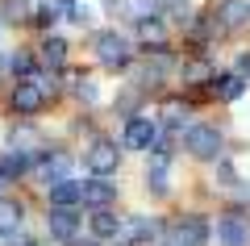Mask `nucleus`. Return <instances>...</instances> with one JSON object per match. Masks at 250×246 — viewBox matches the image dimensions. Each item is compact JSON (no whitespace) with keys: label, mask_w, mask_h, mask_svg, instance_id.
I'll return each instance as SVG.
<instances>
[{"label":"nucleus","mask_w":250,"mask_h":246,"mask_svg":"<svg viewBox=\"0 0 250 246\" xmlns=\"http://www.w3.org/2000/svg\"><path fill=\"white\" fill-rule=\"evenodd\" d=\"M75 246H100V238H88V242H75Z\"/></svg>","instance_id":"nucleus-29"},{"label":"nucleus","mask_w":250,"mask_h":246,"mask_svg":"<svg viewBox=\"0 0 250 246\" xmlns=\"http://www.w3.org/2000/svg\"><path fill=\"white\" fill-rule=\"evenodd\" d=\"M34 21H38V25H54V21H59V9H54V0H50V4H46L42 13H38Z\"/></svg>","instance_id":"nucleus-25"},{"label":"nucleus","mask_w":250,"mask_h":246,"mask_svg":"<svg viewBox=\"0 0 250 246\" xmlns=\"http://www.w3.org/2000/svg\"><path fill=\"white\" fill-rule=\"evenodd\" d=\"M179 75H184V84H208L217 71L208 59H188V63H179Z\"/></svg>","instance_id":"nucleus-13"},{"label":"nucleus","mask_w":250,"mask_h":246,"mask_svg":"<svg viewBox=\"0 0 250 246\" xmlns=\"http://www.w3.org/2000/svg\"><path fill=\"white\" fill-rule=\"evenodd\" d=\"M138 38H142V42H163V21L159 17H142L138 21Z\"/></svg>","instance_id":"nucleus-20"},{"label":"nucleus","mask_w":250,"mask_h":246,"mask_svg":"<svg viewBox=\"0 0 250 246\" xmlns=\"http://www.w3.org/2000/svg\"><path fill=\"white\" fill-rule=\"evenodd\" d=\"M250 21V4H242V0H221L213 9V25L217 29H242Z\"/></svg>","instance_id":"nucleus-8"},{"label":"nucleus","mask_w":250,"mask_h":246,"mask_svg":"<svg viewBox=\"0 0 250 246\" xmlns=\"http://www.w3.org/2000/svg\"><path fill=\"white\" fill-rule=\"evenodd\" d=\"M129 42H125L117 29H104V34H96V59L104 63V67H125L129 63Z\"/></svg>","instance_id":"nucleus-2"},{"label":"nucleus","mask_w":250,"mask_h":246,"mask_svg":"<svg viewBox=\"0 0 250 246\" xmlns=\"http://www.w3.org/2000/svg\"><path fill=\"white\" fill-rule=\"evenodd\" d=\"M167 246H175V242H167Z\"/></svg>","instance_id":"nucleus-31"},{"label":"nucleus","mask_w":250,"mask_h":246,"mask_svg":"<svg viewBox=\"0 0 250 246\" xmlns=\"http://www.w3.org/2000/svg\"><path fill=\"white\" fill-rule=\"evenodd\" d=\"M9 67H13V75H21V79H29V75H34V59H29L25 50H17V54H13V59H9Z\"/></svg>","instance_id":"nucleus-23"},{"label":"nucleus","mask_w":250,"mask_h":246,"mask_svg":"<svg viewBox=\"0 0 250 246\" xmlns=\"http://www.w3.org/2000/svg\"><path fill=\"white\" fill-rule=\"evenodd\" d=\"M0 188H4V176H0Z\"/></svg>","instance_id":"nucleus-30"},{"label":"nucleus","mask_w":250,"mask_h":246,"mask_svg":"<svg viewBox=\"0 0 250 246\" xmlns=\"http://www.w3.org/2000/svg\"><path fill=\"white\" fill-rule=\"evenodd\" d=\"M125 9H129V17H134V21H142V17H154L159 0H125Z\"/></svg>","instance_id":"nucleus-22"},{"label":"nucleus","mask_w":250,"mask_h":246,"mask_svg":"<svg viewBox=\"0 0 250 246\" xmlns=\"http://www.w3.org/2000/svg\"><path fill=\"white\" fill-rule=\"evenodd\" d=\"M13 246H38V242H34V238H17V242H13Z\"/></svg>","instance_id":"nucleus-27"},{"label":"nucleus","mask_w":250,"mask_h":246,"mask_svg":"<svg viewBox=\"0 0 250 246\" xmlns=\"http://www.w3.org/2000/svg\"><path fill=\"white\" fill-rule=\"evenodd\" d=\"M213 88L221 100H238L242 92H246V79L242 75H213Z\"/></svg>","instance_id":"nucleus-15"},{"label":"nucleus","mask_w":250,"mask_h":246,"mask_svg":"<svg viewBox=\"0 0 250 246\" xmlns=\"http://www.w3.org/2000/svg\"><path fill=\"white\" fill-rule=\"evenodd\" d=\"M238 75L250 79V54H238Z\"/></svg>","instance_id":"nucleus-26"},{"label":"nucleus","mask_w":250,"mask_h":246,"mask_svg":"<svg viewBox=\"0 0 250 246\" xmlns=\"http://www.w3.org/2000/svg\"><path fill=\"white\" fill-rule=\"evenodd\" d=\"M171 242L175 246H208V221L196 217V213H188L171 225Z\"/></svg>","instance_id":"nucleus-3"},{"label":"nucleus","mask_w":250,"mask_h":246,"mask_svg":"<svg viewBox=\"0 0 250 246\" xmlns=\"http://www.w3.org/2000/svg\"><path fill=\"white\" fill-rule=\"evenodd\" d=\"M46 229H50V238H59V242H71L75 229H80V213H75V204H54V209L46 213Z\"/></svg>","instance_id":"nucleus-5"},{"label":"nucleus","mask_w":250,"mask_h":246,"mask_svg":"<svg viewBox=\"0 0 250 246\" xmlns=\"http://www.w3.org/2000/svg\"><path fill=\"white\" fill-rule=\"evenodd\" d=\"M217 246H250V221H242L238 213H225L217 221Z\"/></svg>","instance_id":"nucleus-7"},{"label":"nucleus","mask_w":250,"mask_h":246,"mask_svg":"<svg viewBox=\"0 0 250 246\" xmlns=\"http://www.w3.org/2000/svg\"><path fill=\"white\" fill-rule=\"evenodd\" d=\"M42 105H46V96H42V88H38L34 79H25V84H17V88H13V113L34 117Z\"/></svg>","instance_id":"nucleus-10"},{"label":"nucleus","mask_w":250,"mask_h":246,"mask_svg":"<svg viewBox=\"0 0 250 246\" xmlns=\"http://www.w3.org/2000/svg\"><path fill=\"white\" fill-rule=\"evenodd\" d=\"M13 150H25V155H29V150H38V146H42V134H38V130H29V125H21V130H13Z\"/></svg>","instance_id":"nucleus-19"},{"label":"nucleus","mask_w":250,"mask_h":246,"mask_svg":"<svg viewBox=\"0 0 250 246\" xmlns=\"http://www.w3.org/2000/svg\"><path fill=\"white\" fill-rule=\"evenodd\" d=\"M154 142H159V125H154L150 117H129V121H125L121 146H129V150H150Z\"/></svg>","instance_id":"nucleus-4"},{"label":"nucleus","mask_w":250,"mask_h":246,"mask_svg":"<svg viewBox=\"0 0 250 246\" xmlns=\"http://www.w3.org/2000/svg\"><path fill=\"white\" fill-rule=\"evenodd\" d=\"M184 117H188V105H175V100H171V105L163 109V121H167V130H179V125H184Z\"/></svg>","instance_id":"nucleus-24"},{"label":"nucleus","mask_w":250,"mask_h":246,"mask_svg":"<svg viewBox=\"0 0 250 246\" xmlns=\"http://www.w3.org/2000/svg\"><path fill=\"white\" fill-rule=\"evenodd\" d=\"M42 63L50 71H59L62 63H67V42H62V38H46L42 42Z\"/></svg>","instance_id":"nucleus-16"},{"label":"nucleus","mask_w":250,"mask_h":246,"mask_svg":"<svg viewBox=\"0 0 250 246\" xmlns=\"http://www.w3.org/2000/svg\"><path fill=\"white\" fill-rule=\"evenodd\" d=\"M38 176H42L46 184H59L62 176H71V158H67V155H50V158H42V163H38Z\"/></svg>","instance_id":"nucleus-12"},{"label":"nucleus","mask_w":250,"mask_h":246,"mask_svg":"<svg viewBox=\"0 0 250 246\" xmlns=\"http://www.w3.org/2000/svg\"><path fill=\"white\" fill-rule=\"evenodd\" d=\"M21 204L17 201H0V234H17V225H21Z\"/></svg>","instance_id":"nucleus-18"},{"label":"nucleus","mask_w":250,"mask_h":246,"mask_svg":"<svg viewBox=\"0 0 250 246\" xmlns=\"http://www.w3.org/2000/svg\"><path fill=\"white\" fill-rule=\"evenodd\" d=\"M25 167H29L25 150H9V155H0V176H4V179H17Z\"/></svg>","instance_id":"nucleus-17"},{"label":"nucleus","mask_w":250,"mask_h":246,"mask_svg":"<svg viewBox=\"0 0 250 246\" xmlns=\"http://www.w3.org/2000/svg\"><path fill=\"white\" fill-rule=\"evenodd\" d=\"M80 204H92V209H113V204H117V188L108 184L104 176L83 179V196H80Z\"/></svg>","instance_id":"nucleus-9"},{"label":"nucleus","mask_w":250,"mask_h":246,"mask_svg":"<svg viewBox=\"0 0 250 246\" xmlns=\"http://www.w3.org/2000/svg\"><path fill=\"white\" fill-rule=\"evenodd\" d=\"M4 21H9V25L29 21V4H25V0H9V4H4Z\"/></svg>","instance_id":"nucleus-21"},{"label":"nucleus","mask_w":250,"mask_h":246,"mask_svg":"<svg viewBox=\"0 0 250 246\" xmlns=\"http://www.w3.org/2000/svg\"><path fill=\"white\" fill-rule=\"evenodd\" d=\"M117 229H121V217L108 209H92V234L96 238H117Z\"/></svg>","instance_id":"nucleus-14"},{"label":"nucleus","mask_w":250,"mask_h":246,"mask_svg":"<svg viewBox=\"0 0 250 246\" xmlns=\"http://www.w3.org/2000/svg\"><path fill=\"white\" fill-rule=\"evenodd\" d=\"M121 167V150H117V142H92L88 150V171L92 176H113V171Z\"/></svg>","instance_id":"nucleus-6"},{"label":"nucleus","mask_w":250,"mask_h":246,"mask_svg":"<svg viewBox=\"0 0 250 246\" xmlns=\"http://www.w3.org/2000/svg\"><path fill=\"white\" fill-rule=\"evenodd\" d=\"M159 4H171V9H184V0H159Z\"/></svg>","instance_id":"nucleus-28"},{"label":"nucleus","mask_w":250,"mask_h":246,"mask_svg":"<svg viewBox=\"0 0 250 246\" xmlns=\"http://www.w3.org/2000/svg\"><path fill=\"white\" fill-rule=\"evenodd\" d=\"M80 196H83V179L62 176L59 184H50V204H80Z\"/></svg>","instance_id":"nucleus-11"},{"label":"nucleus","mask_w":250,"mask_h":246,"mask_svg":"<svg viewBox=\"0 0 250 246\" xmlns=\"http://www.w3.org/2000/svg\"><path fill=\"white\" fill-rule=\"evenodd\" d=\"M184 146H188L192 158L213 163V158H221V130H217V125H192V130L184 134Z\"/></svg>","instance_id":"nucleus-1"}]
</instances>
